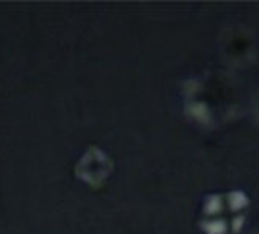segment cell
<instances>
[{
    "instance_id": "6da1fadb",
    "label": "cell",
    "mask_w": 259,
    "mask_h": 234,
    "mask_svg": "<svg viewBox=\"0 0 259 234\" xmlns=\"http://www.w3.org/2000/svg\"><path fill=\"white\" fill-rule=\"evenodd\" d=\"M250 208L248 195L228 191L208 195L200 214V228L205 234H237L244 226Z\"/></svg>"
},
{
    "instance_id": "7a4b0ae2",
    "label": "cell",
    "mask_w": 259,
    "mask_h": 234,
    "mask_svg": "<svg viewBox=\"0 0 259 234\" xmlns=\"http://www.w3.org/2000/svg\"><path fill=\"white\" fill-rule=\"evenodd\" d=\"M114 170V163L100 147L89 146L73 167L75 176L91 188H100Z\"/></svg>"
},
{
    "instance_id": "3957f363",
    "label": "cell",
    "mask_w": 259,
    "mask_h": 234,
    "mask_svg": "<svg viewBox=\"0 0 259 234\" xmlns=\"http://www.w3.org/2000/svg\"><path fill=\"white\" fill-rule=\"evenodd\" d=\"M256 113H257V117H259V100H257V110H256Z\"/></svg>"
}]
</instances>
